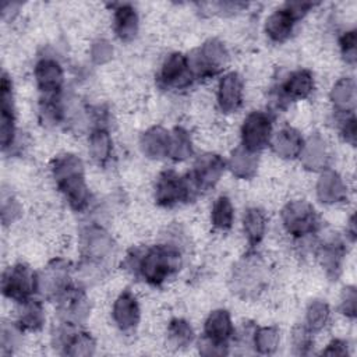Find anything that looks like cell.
Returning a JSON list of instances; mask_svg holds the SVG:
<instances>
[{
	"label": "cell",
	"mask_w": 357,
	"mask_h": 357,
	"mask_svg": "<svg viewBox=\"0 0 357 357\" xmlns=\"http://www.w3.org/2000/svg\"><path fill=\"white\" fill-rule=\"evenodd\" d=\"M73 268L68 261L54 258L38 272V294L47 300H57L73 283Z\"/></svg>",
	"instance_id": "12"
},
{
	"label": "cell",
	"mask_w": 357,
	"mask_h": 357,
	"mask_svg": "<svg viewBox=\"0 0 357 357\" xmlns=\"http://www.w3.org/2000/svg\"><path fill=\"white\" fill-rule=\"evenodd\" d=\"M269 284V266L255 248H250L231 268L229 286L243 300L258 298Z\"/></svg>",
	"instance_id": "4"
},
{
	"label": "cell",
	"mask_w": 357,
	"mask_h": 357,
	"mask_svg": "<svg viewBox=\"0 0 357 357\" xmlns=\"http://www.w3.org/2000/svg\"><path fill=\"white\" fill-rule=\"evenodd\" d=\"M56 314L60 322L82 326L89 317V300L84 287L81 286L71 284L56 300Z\"/></svg>",
	"instance_id": "16"
},
{
	"label": "cell",
	"mask_w": 357,
	"mask_h": 357,
	"mask_svg": "<svg viewBox=\"0 0 357 357\" xmlns=\"http://www.w3.org/2000/svg\"><path fill=\"white\" fill-rule=\"evenodd\" d=\"M339 47H340V53L343 60L349 64V66H354L356 64V59H357V50H356V31L350 29L342 33V36L339 38Z\"/></svg>",
	"instance_id": "41"
},
{
	"label": "cell",
	"mask_w": 357,
	"mask_h": 357,
	"mask_svg": "<svg viewBox=\"0 0 357 357\" xmlns=\"http://www.w3.org/2000/svg\"><path fill=\"white\" fill-rule=\"evenodd\" d=\"M321 354H324V356H347L349 354V343L344 339H333L326 344L325 349H322Z\"/></svg>",
	"instance_id": "45"
},
{
	"label": "cell",
	"mask_w": 357,
	"mask_h": 357,
	"mask_svg": "<svg viewBox=\"0 0 357 357\" xmlns=\"http://www.w3.org/2000/svg\"><path fill=\"white\" fill-rule=\"evenodd\" d=\"M333 110L339 114H353L356 109V81L351 77L339 78L329 93Z\"/></svg>",
	"instance_id": "29"
},
{
	"label": "cell",
	"mask_w": 357,
	"mask_h": 357,
	"mask_svg": "<svg viewBox=\"0 0 357 357\" xmlns=\"http://www.w3.org/2000/svg\"><path fill=\"white\" fill-rule=\"evenodd\" d=\"M22 331L15 322H4L0 331V354L10 356L13 354L18 346L21 344Z\"/></svg>",
	"instance_id": "38"
},
{
	"label": "cell",
	"mask_w": 357,
	"mask_h": 357,
	"mask_svg": "<svg viewBox=\"0 0 357 357\" xmlns=\"http://www.w3.org/2000/svg\"><path fill=\"white\" fill-rule=\"evenodd\" d=\"M88 153L91 159L99 165L106 166L113 155V141L105 124H96L88 137Z\"/></svg>",
	"instance_id": "26"
},
{
	"label": "cell",
	"mask_w": 357,
	"mask_h": 357,
	"mask_svg": "<svg viewBox=\"0 0 357 357\" xmlns=\"http://www.w3.org/2000/svg\"><path fill=\"white\" fill-rule=\"evenodd\" d=\"M269 145L278 156L283 159H296L301 153L304 139L296 128L286 126L272 135Z\"/></svg>",
	"instance_id": "25"
},
{
	"label": "cell",
	"mask_w": 357,
	"mask_h": 357,
	"mask_svg": "<svg viewBox=\"0 0 357 357\" xmlns=\"http://www.w3.org/2000/svg\"><path fill=\"white\" fill-rule=\"evenodd\" d=\"M22 208L18 199L7 190L1 191V222L3 225H11L21 216Z\"/></svg>",
	"instance_id": "40"
},
{
	"label": "cell",
	"mask_w": 357,
	"mask_h": 357,
	"mask_svg": "<svg viewBox=\"0 0 357 357\" xmlns=\"http://www.w3.org/2000/svg\"><path fill=\"white\" fill-rule=\"evenodd\" d=\"M315 191L318 199L326 205H335L347 198V187L342 176L331 169L322 170Z\"/></svg>",
	"instance_id": "22"
},
{
	"label": "cell",
	"mask_w": 357,
	"mask_h": 357,
	"mask_svg": "<svg viewBox=\"0 0 357 357\" xmlns=\"http://www.w3.org/2000/svg\"><path fill=\"white\" fill-rule=\"evenodd\" d=\"M331 321V308L324 300H312L305 310L304 325L315 335L326 328Z\"/></svg>",
	"instance_id": "36"
},
{
	"label": "cell",
	"mask_w": 357,
	"mask_h": 357,
	"mask_svg": "<svg viewBox=\"0 0 357 357\" xmlns=\"http://www.w3.org/2000/svg\"><path fill=\"white\" fill-rule=\"evenodd\" d=\"M1 293L17 304L36 297L38 273L24 262L10 265L1 275Z\"/></svg>",
	"instance_id": "7"
},
{
	"label": "cell",
	"mask_w": 357,
	"mask_h": 357,
	"mask_svg": "<svg viewBox=\"0 0 357 357\" xmlns=\"http://www.w3.org/2000/svg\"><path fill=\"white\" fill-rule=\"evenodd\" d=\"M339 131H340V137L343 138V141L350 144L351 146H354V144H356V117H354V113L353 114H346L343 117Z\"/></svg>",
	"instance_id": "44"
},
{
	"label": "cell",
	"mask_w": 357,
	"mask_h": 357,
	"mask_svg": "<svg viewBox=\"0 0 357 357\" xmlns=\"http://www.w3.org/2000/svg\"><path fill=\"white\" fill-rule=\"evenodd\" d=\"M300 160L303 166L308 170H325L329 169L328 163L331 159L329 146L321 134H312L307 141H304Z\"/></svg>",
	"instance_id": "21"
},
{
	"label": "cell",
	"mask_w": 357,
	"mask_h": 357,
	"mask_svg": "<svg viewBox=\"0 0 357 357\" xmlns=\"http://www.w3.org/2000/svg\"><path fill=\"white\" fill-rule=\"evenodd\" d=\"M33 78L42 98L61 96L64 88V70L57 59L52 56L40 57L35 63Z\"/></svg>",
	"instance_id": "17"
},
{
	"label": "cell",
	"mask_w": 357,
	"mask_h": 357,
	"mask_svg": "<svg viewBox=\"0 0 357 357\" xmlns=\"http://www.w3.org/2000/svg\"><path fill=\"white\" fill-rule=\"evenodd\" d=\"M153 197L159 206L173 208L194 199L197 192L187 176H181L174 170H165L156 178Z\"/></svg>",
	"instance_id": "9"
},
{
	"label": "cell",
	"mask_w": 357,
	"mask_h": 357,
	"mask_svg": "<svg viewBox=\"0 0 357 357\" xmlns=\"http://www.w3.org/2000/svg\"><path fill=\"white\" fill-rule=\"evenodd\" d=\"M244 98V79L237 71H229L219 79L216 89V103L222 113H236Z\"/></svg>",
	"instance_id": "20"
},
{
	"label": "cell",
	"mask_w": 357,
	"mask_h": 357,
	"mask_svg": "<svg viewBox=\"0 0 357 357\" xmlns=\"http://www.w3.org/2000/svg\"><path fill=\"white\" fill-rule=\"evenodd\" d=\"M192 155V139L190 132L183 127H174L170 131L169 158L176 162H183Z\"/></svg>",
	"instance_id": "37"
},
{
	"label": "cell",
	"mask_w": 357,
	"mask_h": 357,
	"mask_svg": "<svg viewBox=\"0 0 357 357\" xmlns=\"http://www.w3.org/2000/svg\"><path fill=\"white\" fill-rule=\"evenodd\" d=\"M17 117L14 106L13 81L6 71L1 74L0 84V142L3 152L11 151L17 141Z\"/></svg>",
	"instance_id": "15"
},
{
	"label": "cell",
	"mask_w": 357,
	"mask_h": 357,
	"mask_svg": "<svg viewBox=\"0 0 357 357\" xmlns=\"http://www.w3.org/2000/svg\"><path fill=\"white\" fill-rule=\"evenodd\" d=\"M112 319L123 333H132L141 321V307L135 293L124 289L114 300L112 307Z\"/></svg>",
	"instance_id": "19"
},
{
	"label": "cell",
	"mask_w": 357,
	"mask_h": 357,
	"mask_svg": "<svg viewBox=\"0 0 357 357\" xmlns=\"http://www.w3.org/2000/svg\"><path fill=\"white\" fill-rule=\"evenodd\" d=\"M139 29L137 10L131 4H119L113 10V31L121 42H131Z\"/></svg>",
	"instance_id": "28"
},
{
	"label": "cell",
	"mask_w": 357,
	"mask_h": 357,
	"mask_svg": "<svg viewBox=\"0 0 357 357\" xmlns=\"http://www.w3.org/2000/svg\"><path fill=\"white\" fill-rule=\"evenodd\" d=\"M339 310L340 312L353 319L356 317V310H357V293L353 286H347L343 289L340 294V303H339Z\"/></svg>",
	"instance_id": "43"
},
{
	"label": "cell",
	"mask_w": 357,
	"mask_h": 357,
	"mask_svg": "<svg viewBox=\"0 0 357 357\" xmlns=\"http://www.w3.org/2000/svg\"><path fill=\"white\" fill-rule=\"evenodd\" d=\"M297 20L284 7V4L268 15L265 21V33L275 43L286 42L293 33Z\"/></svg>",
	"instance_id": "27"
},
{
	"label": "cell",
	"mask_w": 357,
	"mask_h": 357,
	"mask_svg": "<svg viewBox=\"0 0 357 357\" xmlns=\"http://www.w3.org/2000/svg\"><path fill=\"white\" fill-rule=\"evenodd\" d=\"M290 340L293 353L298 356H305L311 353V349L314 346V333L304 324H297L291 331Z\"/></svg>",
	"instance_id": "39"
},
{
	"label": "cell",
	"mask_w": 357,
	"mask_h": 357,
	"mask_svg": "<svg viewBox=\"0 0 357 357\" xmlns=\"http://www.w3.org/2000/svg\"><path fill=\"white\" fill-rule=\"evenodd\" d=\"M258 153L251 152L241 145L237 146L231 153L229 160L226 162L227 167L236 176L237 178H251L255 176L257 169H258Z\"/></svg>",
	"instance_id": "32"
},
{
	"label": "cell",
	"mask_w": 357,
	"mask_h": 357,
	"mask_svg": "<svg viewBox=\"0 0 357 357\" xmlns=\"http://www.w3.org/2000/svg\"><path fill=\"white\" fill-rule=\"evenodd\" d=\"M280 343V331L276 326H255L252 349L258 354H273Z\"/></svg>",
	"instance_id": "35"
},
{
	"label": "cell",
	"mask_w": 357,
	"mask_h": 357,
	"mask_svg": "<svg viewBox=\"0 0 357 357\" xmlns=\"http://www.w3.org/2000/svg\"><path fill=\"white\" fill-rule=\"evenodd\" d=\"M243 233L250 248H257L266 233V216L258 206L247 208L243 213Z\"/></svg>",
	"instance_id": "31"
},
{
	"label": "cell",
	"mask_w": 357,
	"mask_h": 357,
	"mask_svg": "<svg viewBox=\"0 0 357 357\" xmlns=\"http://www.w3.org/2000/svg\"><path fill=\"white\" fill-rule=\"evenodd\" d=\"M226 167V160L218 153L208 152L198 156L187 174L197 195L213 188L223 176Z\"/></svg>",
	"instance_id": "13"
},
{
	"label": "cell",
	"mask_w": 357,
	"mask_h": 357,
	"mask_svg": "<svg viewBox=\"0 0 357 357\" xmlns=\"http://www.w3.org/2000/svg\"><path fill=\"white\" fill-rule=\"evenodd\" d=\"M283 229L296 240H304L317 233L319 219L314 206L305 199L289 201L280 212Z\"/></svg>",
	"instance_id": "6"
},
{
	"label": "cell",
	"mask_w": 357,
	"mask_h": 357,
	"mask_svg": "<svg viewBox=\"0 0 357 357\" xmlns=\"http://www.w3.org/2000/svg\"><path fill=\"white\" fill-rule=\"evenodd\" d=\"M156 78L158 85L169 91L187 89L195 81V77L190 67L188 56L178 52H174L165 59Z\"/></svg>",
	"instance_id": "14"
},
{
	"label": "cell",
	"mask_w": 357,
	"mask_h": 357,
	"mask_svg": "<svg viewBox=\"0 0 357 357\" xmlns=\"http://www.w3.org/2000/svg\"><path fill=\"white\" fill-rule=\"evenodd\" d=\"M234 222V206L231 199L226 195H219L211 209V223L219 231H227Z\"/></svg>",
	"instance_id": "34"
},
{
	"label": "cell",
	"mask_w": 357,
	"mask_h": 357,
	"mask_svg": "<svg viewBox=\"0 0 357 357\" xmlns=\"http://www.w3.org/2000/svg\"><path fill=\"white\" fill-rule=\"evenodd\" d=\"M167 344L173 349H184L194 343L195 333L191 324L184 318H172L167 324Z\"/></svg>",
	"instance_id": "33"
},
{
	"label": "cell",
	"mask_w": 357,
	"mask_h": 357,
	"mask_svg": "<svg viewBox=\"0 0 357 357\" xmlns=\"http://www.w3.org/2000/svg\"><path fill=\"white\" fill-rule=\"evenodd\" d=\"M234 331L230 312L225 308L213 310L204 322L202 337L198 342L199 353L204 356L229 354Z\"/></svg>",
	"instance_id": "5"
},
{
	"label": "cell",
	"mask_w": 357,
	"mask_h": 357,
	"mask_svg": "<svg viewBox=\"0 0 357 357\" xmlns=\"http://www.w3.org/2000/svg\"><path fill=\"white\" fill-rule=\"evenodd\" d=\"M52 344L60 354L74 357L92 356L96 350V342L89 332L84 331L78 325L60 321L52 332Z\"/></svg>",
	"instance_id": "10"
},
{
	"label": "cell",
	"mask_w": 357,
	"mask_h": 357,
	"mask_svg": "<svg viewBox=\"0 0 357 357\" xmlns=\"http://www.w3.org/2000/svg\"><path fill=\"white\" fill-rule=\"evenodd\" d=\"M114 248V240L106 229L95 223L86 225L79 233L81 261L77 266L79 280L86 283L99 280L107 271Z\"/></svg>",
	"instance_id": "2"
},
{
	"label": "cell",
	"mask_w": 357,
	"mask_h": 357,
	"mask_svg": "<svg viewBox=\"0 0 357 357\" xmlns=\"http://www.w3.org/2000/svg\"><path fill=\"white\" fill-rule=\"evenodd\" d=\"M89 56L95 64H105L113 56V46L107 39L99 38L92 42L89 49Z\"/></svg>",
	"instance_id": "42"
},
{
	"label": "cell",
	"mask_w": 357,
	"mask_h": 357,
	"mask_svg": "<svg viewBox=\"0 0 357 357\" xmlns=\"http://www.w3.org/2000/svg\"><path fill=\"white\" fill-rule=\"evenodd\" d=\"M344 255V243L339 238H329L324 241L317 250L318 262L331 279H336L340 275Z\"/></svg>",
	"instance_id": "23"
},
{
	"label": "cell",
	"mask_w": 357,
	"mask_h": 357,
	"mask_svg": "<svg viewBox=\"0 0 357 357\" xmlns=\"http://www.w3.org/2000/svg\"><path fill=\"white\" fill-rule=\"evenodd\" d=\"M183 247L169 238L155 245L134 247L127 252L124 266L137 279L158 287L181 269Z\"/></svg>",
	"instance_id": "1"
},
{
	"label": "cell",
	"mask_w": 357,
	"mask_h": 357,
	"mask_svg": "<svg viewBox=\"0 0 357 357\" xmlns=\"http://www.w3.org/2000/svg\"><path fill=\"white\" fill-rule=\"evenodd\" d=\"M315 82L314 75L310 70L298 68L287 74V77L279 84L275 99L278 106H283L290 102L296 100H304L311 96L314 92Z\"/></svg>",
	"instance_id": "18"
},
{
	"label": "cell",
	"mask_w": 357,
	"mask_h": 357,
	"mask_svg": "<svg viewBox=\"0 0 357 357\" xmlns=\"http://www.w3.org/2000/svg\"><path fill=\"white\" fill-rule=\"evenodd\" d=\"M195 79L212 78L223 71L229 61V52L219 39H208L188 56Z\"/></svg>",
	"instance_id": "8"
},
{
	"label": "cell",
	"mask_w": 357,
	"mask_h": 357,
	"mask_svg": "<svg viewBox=\"0 0 357 357\" xmlns=\"http://www.w3.org/2000/svg\"><path fill=\"white\" fill-rule=\"evenodd\" d=\"M272 135L273 123L272 116L268 112L252 110L243 120L240 130L243 148L259 153L269 145Z\"/></svg>",
	"instance_id": "11"
},
{
	"label": "cell",
	"mask_w": 357,
	"mask_h": 357,
	"mask_svg": "<svg viewBox=\"0 0 357 357\" xmlns=\"http://www.w3.org/2000/svg\"><path fill=\"white\" fill-rule=\"evenodd\" d=\"M139 148L142 153L149 159H165L169 158L170 149V131L160 126L148 128L139 138Z\"/></svg>",
	"instance_id": "24"
},
{
	"label": "cell",
	"mask_w": 357,
	"mask_h": 357,
	"mask_svg": "<svg viewBox=\"0 0 357 357\" xmlns=\"http://www.w3.org/2000/svg\"><path fill=\"white\" fill-rule=\"evenodd\" d=\"M52 177L57 190L74 212H84L91 202V192L85 180V166L79 156L63 153L50 165Z\"/></svg>",
	"instance_id": "3"
},
{
	"label": "cell",
	"mask_w": 357,
	"mask_h": 357,
	"mask_svg": "<svg viewBox=\"0 0 357 357\" xmlns=\"http://www.w3.org/2000/svg\"><path fill=\"white\" fill-rule=\"evenodd\" d=\"M46 321L45 308L39 298L32 297L18 304L15 324L22 332H38L43 328Z\"/></svg>",
	"instance_id": "30"
}]
</instances>
